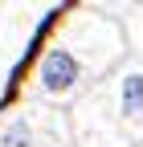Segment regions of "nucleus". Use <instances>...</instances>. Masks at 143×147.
Masks as SVG:
<instances>
[{"mask_svg":"<svg viewBox=\"0 0 143 147\" xmlns=\"http://www.w3.org/2000/svg\"><path fill=\"white\" fill-rule=\"evenodd\" d=\"M82 123L98 127H143V69H123L94 98L82 102Z\"/></svg>","mask_w":143,"mask_h":147,"instance_id":"1","label":"nucleus"},{"mask_svg":"<svg viewBox=\"0 0 143 147\" xmlns=\"http://www.w3.org/2000/svg\"><path fill=\"white\" fill-rule=\"evenodd\" d=\"M82 45L69 37V41H53L45 49V57L37 61V90L45 98H61V94H74V90L98 69L94 57L78 53Z\"/></svg>","mask_w":143,"mask_h":147,"instance_id":"2","label":"nucleus"},{"mask_svg":"<svg viewBox=\"0 0 143 147\" xmlns=\"http://www.w3.org/2000/svg\"><path fill=\"white\" fill-rule=\"evenodd\" d=\"M57 139H61V123L41 115H16L0 131V147H57Z\"/></svg>","mask_w":143,"mask_h":147,"instance_id":"3","label":"nucleus"}]
</instances>
